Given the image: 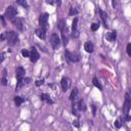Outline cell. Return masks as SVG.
Listing matches in <instances>:
<instances>
[{"instance_id":"6da1fadb","label":"cell","mask_w":131,"mask_h":131,"mask_svg":"<svg viewBox=\"0 0 131 131\" xmlns=\"http://www.w3.org/2000/svg\"><path fill=\"white\" fill-rule=\"evenodd\" d=\"M5 33H6V41H7L8 45L13 46V45L18 43L19 38H18L17 33H15L14 31H7Z\"/></svg>"},{"instance_id":"7a4b0ae2","label":"cell","mask_w":131,"mask_h":131,"mask_svg":"<svg viewBox=\"0 0 131 131\" xmlns=\"http://www.w3.org/2000/svg\"><path fill=\"white\" fill-rule=\"evenodd\" d=\"M64 56L69 62H78L81 59V56L78 52H73V51H70L68 49L64 50Z\"/></svg>"},{"instance_id":"3957f363","label":"cell","mask_w":131,"mask_h":131,"mask_svg":"<svg viewBox=\"0 0 131 131\" xmlns=\"http://www.w3.org/2000/svg\"><path fill=\"white\" fill-rule=\"evenodd\" d=\"M17 12H18V11H17V8H16V7H14L13 5H9V6H7V7H6L4 15H5V17H6L7 19L12 20L13 18H15V17H16Z\"/></svg>"},{"instance_id":"277c9868","label":"cell","mask_w":131,"mask_h":131,"mask_svg":"<svg viewBox=\"0 0 131 131\" xmlns=\"http://www.w3.org/2000/svg\"><path fill=\"white\" fill-rule=\"evenodd\" d=\"M130 110H131V96L127 92V93H125V98H124V102H123V106H122L123 114L125 116L129 115V111Z\"/></svg>"},{"instance_id":"5b68a950","label":"cell","mask_w":131,"mask_h":131,"mask_svg":"<svg viewBox=\"0 0 131 131\" xmlns=\"http://www.w3.org/2000/svg\"><path fill=\"white\" fill-rule=\"evenodd\" d=\"M60 43H61V40H60V38L58 37V35L55 34V33H53V34L50 36V44H51L52 48H53V49H57V48L59 47Z\"/></svg>"},{"instance_id":"8992f818","label":"cell","mask_w":131,"mask_h":131,"mask_svg":"<svg viewBox=\"0 0 131 131\" xmlns=\"http://www.w3.org/2000/svg\"><path fill=\"white\" fill-rule=\"evenodd\" d=\"M60 85H61V89H62V91L67 92V91L70 89L71 85H72V81H71V79H70L69 77L64 76V77H62L61 80H60Z\"/></svg>"},{"instance_id":"52a82bcc","label":"cell","mask_w":131,"mask_h":131,"mask_svg":"<svg viewBox=\"0 0 131 131\" xmlns=\"http://www.w3.org/2000/svg\"><path fill=\"white\" fill-rule=\"evenodd\" d=\"M48 18H49V14L44 12V13H41L40 16H39V25L41 28H45L47 29V26H48Z\"/></svg>"},{"instance_id":"ba28073f","label":"cell","mask_w":131,"mask_h":131,"mask_svg":"<svg viewBox=\"0 0 131 131\" xmlns=\"http://www.w3.org/2000/svg\"><path fill=\"white\" fill-rule=\"evenodd\" d=\"M31 82V78H24V79H21V80H18L17 82H16V85H15V91H19V89L20 88H23L24 86H27L29 83Z\"/></svg>"},{"instance_id":"9c48e42d","label":"cell","mask_w":131,"mask_h":131,"mask_svg":"<svg viewBox=\"0 0 131 131\" xmlns=\"http://www.w3.org/2000/svg\"><path fill=\"white\" fill-rule=\"evenodd\" d=\"M60 31V34H61V41H62V44L66 46L68 45L69 43V30H68V27L66 28H62Z\"/></svg>"},{"instance_id":"30bf717a","label":"cell","mask_w":131,"mask_h":131,"mask_svg":"<svg viewBox=\"0 0 131 131\" xmlns=\"http://www.w3.org/2000/svg\"><path fill=\"white\" fill-rule=\"evenodd\" d=\"M39 58H40V54H39V52L37 51V49H36V47H31V54H30V60L32 61V62H36V61H38L39 60Z\"/></svg>"},{"instance_id":"8fae6325","label":"cell","mask_w":131,"mask_h":131,"mask_svg":"<svg viewBox=\"0 0 131 131\" xmlns=\"http://www.w3.org/2000/svg\"><path fill=\"white\" fill-rule=\"evenodd\" d=\"M46 31H47V29L39 27V28H37V29L35 30V34H36V36H37L38 38H40L41 40H45V38H46Z\"/></svg>"},{"instance_id":"7c38bea8","label":"cell","mask_w":131,"mask_h":131,"mask_svg":"<svg viewBox=\"0 0 131 131\" xmlns=\"http://www.w3.org/2000/svg\"><path fill=\"white\" fill-rule=\"evenodd\" d=\"M25 74H26V71H25V69L23 67H17L15 69V78H16L17 81L24 79L25 78Z\"/></svg>"},{"instance_id":"4fadbf2b","label":"cell","mask_w":131,"mask_h":131,"mask_svg":"<svg viewBox=\"0 0 131 131\" xmlns=\"http://www.w3.org/2000/svg\"><path fill=\"white\" fill-rule=\"evenodd\" d=\"M74 101L76 102V105H77V107H78L79 112H85V111H86L87 106H86V103H85L84 99L80 98V99H78V100L76 99V100H74Z\"/></svg>"},{"instance_id":"5bb4252c","label":"cell","mask_w":131,"mask_h":131,"mask_svg":"<svg viewBox=\"0 0 131 131\" xmlns=\"http://www.w3.org/2000/svg\"><path fill=\"white\" fill-rule=\"evenodd\" d=\"M11 23L13 24V26L18 30V31H23L24 30V25H23V20L19 18V17H15L11 20Z\"/></svg>"},{"instance_id":"9a60e30c","label":"cell","mask_w":131,"mask_h":131,"mask_svg":"<svg viewBox=\"0 0 131 131\" xmlns=\"http://www.w3.org/2000/svg\"><path fill=\"white\" fill-rule=\"evenodd\" d=\"M98 11H99V15H100V18L102 20V24H103L104 28H108V26H107V14H106V12L103 11L102 9H100V8L98 9Z\"/></svg>"},{"instance_id":"2e32d148","label":"cell","mask_w":131,"mask_h":131,"mask_svg":"<svg viewBox=\"0 0 131 131\" xmlns=\"http://www.w3.org/2000/svg\"><path fill=\"white\" fill-rule=\"evenodd\" d=\"M40 99L42 101H45V102L49 103V104H53V100L51 99V97L48 93H41L40 94Z\"/></svg>"},{"instance_id":"e0dca14e","label":"cell","mask_w":131,"mask_h":131,"mask_svg":"<svg viewBox=\"0 0 131 131\" xmlns=\"http://www.w3.org/2000/svg\"><path fill=\"white\" fill-rule=\"evenodd\" d=\"M84 49H85L86 52H88V53H92V52L94 51V45H93V43L90 42V41L85 42V43H84Z\"/></svg>"},{"instance_id":"ac0fdd59","label":"cell","mask_w":131,"mask_h":131,"mask_svg":"<svg viewBox=\"0 0 131 131\" xmlns=\"http://www.w3.org/2000/svg\"><path fill=\"white\" fill-rule=\"evenodd\" d=\"M105 38H106L107 41H110V42H114V41L116 40V38H117V32H116V31H112V32L107 33L106 36H105Z\"/></svg>"},{"instance_id":"d6986e66","label":"cell","mask_w":131,"mask_h":131,"mask_svg":"<svg viewBox=\"0 0 131 131\" xmlns=\"http://www.w3.org/2000/svg\"><path fill=\"white\" fill-rule=\"evenodd\" d=\"M78 94H79V90H78V88H77V87H75V88L72 90L71 94H70V100H71V101L76 100V99H77Z\"/></svg>"},{"instance_id":"ffe728a7","label":"cell","mask_w":131,"mask_h":131,"mask_svg":"<svg viewBox=\"0 0 131 131\" xmlns=\"http://www.w3.org/2000/svg\"><path fill=\"white\" fill-rule=\"evenodd\" d=\"M92 83H93V85H94L96 88H98V90L102 91V86H101L100 82L98 81V79H97L96 77H93V78H92Z\"/></svg>"},{"instance_id":"44dd1931","label":"cell","mask_w":131,"mask_h":131,"mask_svg":"<svg viewBox=\"0 0 131 131\" xmlns=\"http://www.w3.org/2000/svg\"><path fill=\"white\" fill-rule=\"evenodd\" d=\"M13 100H14V103L16 106H19L24 101H25V98L20 97V96H14L13 97Z\"/></svg>"},{"instance_id":"7402d4cb","label":"cell","mask_w":131,"mask_h":131,"mask_svg":"<svg viewBox=\"0 0 131 131\" xmlns=\"http://www.w3.org/2000/svg\"><path fill=\"white\" fill-rule=\"evenodd\" d=\"M78 17L76 16L74 19H73V21H72V31H77L78 30Z\"/></svg>"},{"instance_id":"603a6c76","label":"cell","mask_w":131,"mask_h":131,"mask_svg":"<svg viewBox=\"0 0 131 131\" xmlns=\"http://www.w3.org/2000/svg\"><path fill=\"white\" fill-rule=\"evenodd\" d=\"M77 14H78V9L76 7L71 6L70 7V10H69V15L70 16H73V15H77Z\"/></svg>"},{"instance_id":"cb8c5ba5","label":"cell","mask_w":131,"mask_h":131,"mask_svg":"<svg viewBox=\"0 0 131 131\" xmlns=\"http://www.w3.org/2000/svg\"><path fill=\"white\" fill-rule=\"evenodd\" d=\"M16 3L19 4V5H21L26 9H29V4H28V2L26 0H16Z\"/></svg>"},{"instance_id":"d4e9b609","label":"cell","mask_w":131,"mask_h":131,"mask_svg":"<svg viewBox=\"0 0 131 131\" xmlns=\"http://www.w3.org/2000/svg\"><path fill=\"white\" fill-rule=\"evenodd\" d=\"M99 27H100L99 23H92L91 26H90V29H91L92 32H95V31H97L99 29Z\"/></svg>"},{"instance_id":"484cf974","label":"cell","mask_w":131,"mask_h":131,"mask_svg":"<svg viewBox=\"0 0 131 131\" xmlns=\"http://www.w3.org/2000/svg\"><path fill=\"white\" fill-rule=\"evenodd\" d=\"M30 54H31V51H29L28 49H23L21 50V55L24 57H29L30 58Z\"/></svg>"},{"instance_id":"4316f807","label":"cell","mask_w":131,"mask_h":131,"mask_svg":"<svg viewBox=\"0 0 131 131\" xmlns=\"http://www.w3.org/2000/svg\"><path fill=\"white\" fill-rule=\"evenodd\" d=\"M126 52L131 57V43H128L127 44V46H126Z\"/></svg>"},{"instance_id":"83f0119b","label":"cell","mask_w":131,"mask_h":131,"mask_svg":"<svg viewBox=\"0 0 131 131\" xmlns=\"http://www.w3.org/2000/svg\"><path fill=\"white\" fill-rule=\"evenodd\" d=\"M0 19H1V23H2V27H6V21H5V15L4 14L0 15Z\"/></svg>"},{"instance_id":"f1b7e54d","label":"cell","mask_w":131,"mask_h":131,"mask_svg":"<svg viewBox=\"0 0 131 131\" xmlns=\"http://www.w3.org/2000/svg\"><path fill=\"white\" fill-rule=\"evenodd\" d=\"M44 84V79H41V80H37V81H35V85L37 86V87H39V86H41V85H43Z\"/></svg>"},{"instance_id":"f546056e","label":"cell","mask_w":131,"mask_h":131,"mask_svg":"<svg viewBox=\"0 0 131 131\" xmlns=\"http://www.w3.org/2000/svg\"><path fill=\"white\" fill-rule=\"evenodd\" d=\"M1 85L2 86H6L7 85V78L6 77H2V79H1Z\"/></svg>"},{"instance_id":"4dcf8cb0","label":"cell","mask_w":131,"mask_h":131,"mask_svg":"<svg viewBox=\"0 0 131 131\" xmlns=\"http://www.w3.org/2000/svg\"><path fill=\"white\" fill-rule=\"evenodd\" d=\"M115 127L116 128H121L122 127V123H121L120 120H116L115 121Z\"/></svg>"},{"instance_id":"1f68e13d","label":"cell","mask_w":131,"mask_h":131,"mask_svg":"<svg viewBox=\"0 0 131 131\" xmlns=\"http://www.w3.org/2000/svg\"><path fill=\"white\" fill-rule=\"evenodd\" d=\"M0 39H1V41H5V40H6V33H5V32L1 34V36H0Z\"/></svg>"},{"instance_id":"d6a6232c","label":"cell","mask_w":131,"mask_h":131,"mask_svg":"<svg viewBox=\"0 0 131 131\" xmlns=\"http://www.w3.org/2000/svg\"><path fill=\"white\" fill-rule=\"evenodd\" d=\"M91 108H92V115L95 116V114H96V106L94 104H92L91 105Z\"/></svg>"},{"instance_id":"836d02e7","label":"cell","mask_w":131,"mask_h":131,"mask_svg":"<svg viewBox=\"0 0 131 131\" xmlns=\"http://www.w3.org/2000/svg\"><path fill=\"white\" fill-rule=\"evenodd\" d=\"M73 125H74L75 127H77V128H79V127H80V124H79V121H78V120L73 121Z\"/></svg>"},{"instance_id":"e575fe53","label":"cell","mask_w":131,"mask_h":131,"mask_svg":"<svg viewBox=\"0 0 131 131\" xmlns=\"http://www.w3.org/2000/svg\"><path fill=\"white\" fill-rule=\"evenodd\" d=\"M4 58H5V57H4V52H2V53H1V59H0V63H2V62H3Z\"/></svg>"},{"instance_id":"d590c367","label":"cell","mask_w":131,"mask_h":131,"mask_svg":"<svg viewBox=\"0 0 131 131\" xmlns=\"http://www.w3.org/2000/svg\"><path fill=\"white\" fill-rule=\"evenodd\" d=\"M125 117H126V119H125L126 121H130V120H131V116H130V115H126Z\"/></svg>"},{"instance_id":"8d00e7d4","label":"cell","mask_w":131,"mask_h":131,"mask_svg":"<svg viewBox=\"0 0 131 131\" xmlns=\"http://www.w3.org/2000/svg\"><path fill=\"white\" fill-rule=\"evenodd\" d=\"M46 3H47V4H50V5H53V4H54V3H56V2H54V1H48V0H47V1H46Z\"/></svg>"},{"instance_id":"74e56055","label":"cell","mask_w":131,"mask_h":131,"mask_svg":"<svg viewBox=\"0 0 131 131\" xmlns=\"http://www.w3.org/2000/svg\"><path fill=\"white\" fill-rule=\"evenodd\" d=\"M112 4H113V6H114V7H116V5H117V2H116V1H113V2H112Z\"/></svg>"}]
</instances>
